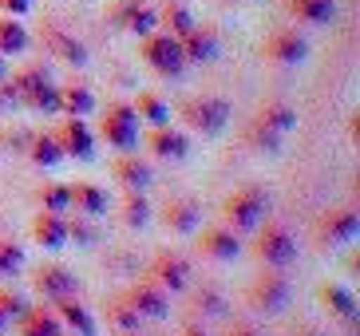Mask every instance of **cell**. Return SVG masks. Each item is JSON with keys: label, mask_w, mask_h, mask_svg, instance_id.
I'll return each instance as SVG.
<instances>
[{"label": "cell", "mask_w": 360, "mask_h": 336, "mask_svg": "<svg viewBox=\"0 0 360 336\" xmlns=\"http://www.w3.org/2000/svg\"><path fill=\"white\" fill-rule=\"evenodd\" d=\"M226 226L230 230H257L265 218H269V194H265L257 182H245L222 202Z\"/></svg>", "instance_id": "1"}, {"label": "cell", "mask_w": 360, "mask_h": 336, "mask_svg": "<svg viewBox=\"0 0 360 336\" xmlns=\"http://www.w3.org/2000/svg\"><path fill=\"white\" fill-rule=\"evenodd\" d=\"M12 91H16L20 103L32 107V111H44V115L60 111V87H52L48 72L36 67V63H28V67H20V72L12 75Z\"/></svg>", "instance_id": "2"}, {"label": "cell", "mask_w": 360, "mask_h": 336, "mask_svg": "<svg viewBox=\"0 0 360 336\" xmlns=\"http://www.w3.org/2000/svg\"><path fill=\"white\" fill-rule=\"evenodd\" d=\"M179 115L186 119V127L198 131V135H222L233 111H230L226 99H218V95H191V99L179 107Z\"/></svg>", "instance_id": "3"}, {"label": "cell", "mask_w": 360, "mask_h": 336, "mask_svg": "<svg viewBox=\"0 0 360 336\" xmlns=\"http://www.w3.org/2000/svg\"><path fill=\"white\" fill-rule=\"evenodd\" d=\"M289 297H293V285H289L285 269H269V273L254 277V285H250L245 301H250V309H254V313L274 316V313H281V309L289 305Z\"/></svg>", "instance_id": "4"}, {"label": "cell", "mask_w": 360, "mask_h": 336, "mask_svg": "<svg viewBox=\"0 0 360 336\" xmlns=\"http://www.w3.org/2000/svg\"><path fill=\"white\" fill-rule=\"evenodd\" d=\"M139 56H143V63L147 67H155L159 75H167V79H174V75L186 67V56H182V40L179 36H170V32H162V36H143V44H139Z\"/></svg>", "instance_id": "5"}, {"label": "cell", "mask_w": 360, "mask_h": 336, "mask_svg": "<svg viewBox=\"0 0 360 336\" xmlns=\"http://www.w3.org/2000/svg\"><path fill=\"white\" fill-rule=\"evenodd\" d=\"M254 253L265 261V269H289V265L297 261V238L281 226V221L265 218V230L257 233Z\"/></svg>", "instance_id": "6"}, {"label": "cell", "mask_w": 360, "mask_h": 336, "mask_svg": "<svg viewBox=\"0 0 360 336\" xmlns=\"http://www.w3.org/2000/svg\"><path fill=\"white\" fill-rule=\"evenodd\" d=\"M99 135L107 138V147L131 150L139 147V115L131 103H107L103 119H99Z\"/></svg>", "instance_id": "7"}, {"label": "cell", "mask_w": 360, "mask_h": 336, "mask_svg": "<svg viewBox=\"0 0 360 336\" xmlns=\"http://www.w3.org/2000/svg\"><path fill=\"white\" fill-rule=\"evenodd\" d=\"M150 281L162 285L167 293H182V289H191V261L182 257V253H159L155 261H150Z\"/></svg>", "instance_id": "8"}, {"label": "cell", "mask_w": 360, "mask_h": 336, "mask_svg": "<svg viewBox=\"0 0 360 336\" xmlns=\"http://www.w3.org/2000/svg\"><path fill=\"white\" fill-rule=\"evenodd\" d=\"M360 233V214L356 210H328V214H321V221H317V242L321 245H345V242H352Z\"/></svg>", "instance_id": "9"}, {"label": "cell", "mask_w": 360, "mask_h": 336, "mask_svg": "<svg viewBox=\"0 0 360 336\" xmlns=\"http://www.w3.org/2000/svg\"><path fill=\"white\" fill-rule=\"evenodd\" d=\"M262 52H265V60L281 63V67H297V63H305V56H309V44L301 40L297 32H289V28H277V32H269V40L262 44Z\"/></svg>", "instance_id": "10"}, {"label": "cell", "mask_w": 360, "mask_h": 336, "mask_svg": "<svg viewBox=\"0 0 360 336\" xmlns=\"http://www.w3.org/2000/svg\"><path fill=\"white\" fill-rule=\"evenodd\" d=\"M32 285L40 289L48 301H60V297H72L75 289H79V281H75V273L68 269V265H60V261H48V265H40L36 269V277H32Z\"/></svg>", "instance_id": "11"}, {"label": "cell", "mask_w": 360, "mask_h": 336, "mask_svg": "<svg viewBox=\"0 0 360 336\" xmlns=\"http://www.w3.org/2000/svg\"><path fill=\"white\" fill-rule=\"evenodd\" d=\"M127 301L135 305V313H139V316H155V321H159V316H167V313H170V293L162 289V285H155L150 277H143V281H139L135 289H131Z\"/></svg>", "instance_id": "12"}, {"label": "cell", "mask_w": 360, "mask_h": 336, "mask_svg": "<svg viewBox=\"0 0 360 336\" xmlns=\"http://www.w3.org/2000/svg\"><path fill=\"white\" fill-rule=\"evenodd\" d=\"M56 143H60V150L72 158H96V138H91V131H87L84 119H64V127L56 131Z\"/></svg>", "instance_id": "13"}, {"label": "cell", "mask_w": 360, "mask_h": 336, "mask_svg": "<svg viewBox=\"0 0 360 336\" xmlns=\"http://www.w3.org/2000/svg\"><path fill=\"white\" fill-rule=\"evenodd\" d=\"M198 250L214 261H233L238 253H242V242H238V233L230 226H210V230H202V242Z\"/></svg>", "instance_id": "14"}, {"label": "cell", "mask_w": 360, "mask_h": 336, "mask_svg": "<svg viewBox=\"0 0 360 336\" xmlns=\"http://www.w3.org/2000/svg\"><path fill=\"white\" fill-rule=\"evenodd\" d=\"M44 44H48V52L56 56V60L72 63V67H84L87 63V48L75 36H68L64 28H56V24H44Z\"/></svg>", "instance_id": "15"}, {"label": "cell", "mask_w": 360, "mask_h": 336, "mask_svg": "<svg viewBox=\"0 0 360 336\" xmlns=\"http://www.w3.org/2000/svg\"><path fill=\"white\" fill-rule=\"evenodd\" d=\"M111 174H115V182H123L127 190H147L150 182H155V170H150V162H143L139 155H123L111 162Z\"/></svg>", "instance_id": "16"}, {"label": "cell", "mask_w": 360, "mask_h": 336, "mask_svg": "<svg viewBox=\"0 0 360 336\" xmlns=\"http://www.w3.org/2000/svg\"><path fill=\"white\" fill-rule=\"evenodd\" d=\"M115 24L127 28V32H135V36H150L155 24H159V16H155V8L143 4V0H123V4L115 8Z\"/></svg>", "instance_id": "17"}, {"label": "cell", "mask_w": 360, "mask_h": 336, "mask_svg": "<svg viewBox=\"0 0 360 336\" xmlns=\"http://www.w3.org/2000/svg\"><path fill=\"white\" fill-rule=\"evenodd\" d=\"M147 147L155 158H186V150H191V138L182 135V131H174V127H150L147 135Z\"/></svg>", "instance_id": "18"}, {"label": "cell", "mask_w": 360, "mask_h": 336, "mask_svg": "<svg viewBox=\"0 0 360 336\" xmlns=\"http://www.w3.org/2000/svg\"><path fill=\"white\" fill-rule=\"evenodd\" d=\"M317 297H321V305L337 316V321H345V325H356V297H352L345 285L325 281V285L317 289Z\"/></svg>", "instance_id": "19"}, {"label": "cell", "mask_w": 360, "mask_h": 336, "mask_svg": "<svg viewBox=\"0 0 360 336\" xmlns=\"http://www.w3.org/2000/svg\"><path fill=\"white\" fill-rule=\"evenodd\" d=\"M32 238L44 245V250H64L68 245V221L64 214H52V210H40L32 221Z\"/></svg>", "instance_id": "20"}, {"label": "cell", "mask_w": 360, "mask_h": 336, "mask_svg": "<svg viewBox=\"0 0 360 336\" xmlns=\"http://www.w3.org/2000/svg\"><path fill=\"white\" fill-rule=\"evenodd\" d=\"M72 186V206L84 218H103L107 214V190L96 186V182H68Z\"/></svg>", "instance_id": "21"}, {"label": "cell", "mask_w": 360, "mask_h": 336, "mask_svg": "<svg viewBox=\"0 0 360 336\" xmlns=\"http://www.w3.org/2000/svg\"><path fill=\"white\" fill-rule=\"evenodd\" d=\"M182 56H186V63H214L218 60V36L206 28H194L191 36H182Z\"/></svg>", "instance_id": "22"}, {"label": "cell", "mask_w": 360, "mask_h": 336, "mask_svg": "<svg viewBox=\"0 0 360 336\" xmlns=\"http://www.w3.org/2000/svg\"><path fill=\"white\" fill-rule=\"evenodd\" d=\"M162 221H167L174 233H194L198 221H202V210H198V202H191V198H174V202H167Z\"/></svg>", "instance_id": "23"}, {"label": "cell", "mask_w": 360, "mask_h": 336, "mask_svg": "<svg viewBox=\"0 0 360 336\" xmlns=\"http://www.w3.org/2000/svg\"><path fill=\"white\" fill-rule=\"evenodd\" d=\"M64 321L56 316V309H24L20 316V336H60Z\"/></svg>", "instance_id": "24"}, {"label": "cell", "mask_w": 360, "mask_h": 336, "mask_svg": "<svg viewBox=\"0 0 360 336\" xmlns=\"http://www.w3.org/2000/svg\"><path fill=\"white\" fill-rule=\"evenodd\" d=\"M56 316H60L64 325H72L75 336H96V321H91V313H87L75 297H60V301H56Z\"/></svg>", "instance_id": "25"}, {"label": "cell", "mask_w": 360, "mask_h": 336, "mask_svg": "<svg viewBox=\"0 0 360 336\" xmlns=\"http://www.w3.org/2000/svg\"><path fill=\"white\" fill-rule=\"evenodd\" d=\"M289 12L305 24H333L337 20V4L333 0H289Z\"/></svg>", "instance_id": "26"}, {"label": "cell", "mask_w": 360, "mask_h": 336, "mask_svg": "<svg viewBox=\"0 0 360 336\" xmlns=\"http://www.w3.org/2000/svg\"><path fill=\"white\" fill-rule=\"evenodd\" d=\"M245 143L254 150H262V155H281V143H285V135H277L274 127H265L262 119H250V127H245Z\"/></svg>", "instance_id": "27"}, {"label": "cell", "mask_w": 360, "mask_h": 336, "mask_svg": "<svg viewBox=\"0 0 360 336\" xmlns=\"http://www.w3.org/2000/svg\"><path fill=\"white\" fill-rule=\"evenodd\" d=\"M107 325L115 328V332H139L143 328V316L135 313L127 297H115V301H107Z\"/></svg>", "instance_id": "28"}, {"label": "cell", "mask_w": 360, "mask_h": 336, "mask_svg": "<svg viewBox=\"0 0 360 336\" xmlns=\"http://www.w3.org/2000/svg\"><path fill=\"white\" fill-rule=\"evenodd\" d=\"M60 111H68L72 119H87L96 111V95L87 87H60Z\"/></svg>", "instance_id": "29"}, {"label": "cell", "mask_w": 360, "mask_h": 336, "mask_svg": "<svg viewBox=\"0 0 360 336\" xmlns=\"http://www.w3.org/2000/svg\"><path fill=\"white\" fill-rule=\"evenodd\" d=\"M28 48V32L16 16H0V56H20Z\"/></svg>", "instance_id": "30"}, {"label": "cell", "mask_w": 360, "mask_h": 336, "mask_svg": "<svg viewBox=\"0 0 360 336\" xmlns=\"http://www.w3.org/2000/svg\"><path fill=\"white\" fill-rule=\"evenodd\" d=\"M257 119H262L265 127H274L277 135H289L297 127V111L289 103H265L262 111H257Z\"/></svg>", "instance_id": "31"}, {"label": "cell", "mask_w": 360, "mask_h": 336, "mask_svg": "<svg viewBox=\"0 0 360 336\" xmlns=\"http://www.w3.org/2000/svg\"><path fill=\"white\" fill-rule=\"evenodd\" d=\"M135 115L147 119L150 127H167L170 123V107L162 103L155 91H143V95H139V103H135Z\"/></svg>", "instance_id": "32"}, {"label": "cell", "mask_w": 360, "mask_h": 336, "mask_svg": "<svg viewBox=\"0 0 360 336\" xmlns=\"http://www.w3.org/2000/svg\"><path fill=\"white\" fill-rule=\"evenodd\" d=\"M28 158H32L36 167H56V162L64 158V150H60L56 135H36L32 143H28Z\"/></svg>", "instance_id": "33"}, {"label": "cell", "mask_w": 360, "mask_h": 336, "mask_svg": "<svg viewBox=\"0 0 360 336\" xmlns=\"http://www.w3.org/2000/svg\"><path fill=\"white\" fill-rule=\"evenodd\" d=\"M191 309L194 313H202V316H226V297L218 293V289H210V285H202L198 293L191 297Z\"/></svg>", "instance_id": "34"}, {"label": "cell", "mask_w": 360, "mask_h": 336, "mask_svg": "<svg viewBox=\"0 0 360 336\" xmlns=\"http://www.w3.org/2000/svg\"><path fill=\"white\" fill-rule=\"evenodd\" d=\"M150 221V202L143 198V190H131V198L123 202V226H131V230H143Z\"/></svg>", "instance_id": "35"}, {"label": "cell", "mask_w": 360, "mask_h": 336, "mask_svg": "<svg viewBox=\"0 0 360 336\" xmlns=\"http://www.w3.org/2000/svg\"><path fill=\"white\" fill-rule=\"evenodd\" d=\"M162 20L170 24V36H191L194 28H198V24H194V16H191V8H186V4H179V0H174V4H167V12H162Z\"/></svg>", "instance_id": "36"}, {"label": "cell", "mask_w": 360, "mask_h": 336, "mask_svg": "<svg viewBox=\"0 0 360 336\" xmlns=\"http://www.w3.org/2000/svg\"><path fill=\"white\" fill-rule=\"evenodd\" d=\"M40 206L52 214L72 210V186L68 182H56V186H40Z\"/></svg>", "instance_id": "37"}, {"label": "cell", "mask_w": 360, "mask_h": 336, "mask_svg": "<svg viewBox=\"0 0 360 336\" xmlns=\"http://www.w3.org/2000/svg\"><path fill=\"white\" fill-rule=\"evenodd\" d=\"M24 265V250L12 242H0V277H16Z\"/></svg>", "instance_id": "38"}, {"label": "cell", "mask_w": 360, "mask_h": 336, "mask_svg": "<svg viewBox=\"0 0 360 336\" xmlns=\"http://www.w3.org/2000/svg\"><path fill=\"white\" fill-rule=\"evenodd\" d=\"M24 309H28V305H24V297H20V293H8V289H0V313H4V316H16V321H20Z\"/></svg>", "instance_id": "39"}, {"label": "cell", "mask_w": 360, "mask_h": 336, "mask_svg": "<svg viewBox=\"0 0 360 336\" xmlns=\"http://www.w3.org/2000/svg\"><path fill=\"white\" fill-rule=\"evenodd\" d=\"M75 238V245H96V230L87 221H68V242Z\"/></svg>", "instance_id": "40"}, {"label": "cell", "mask_w": 360, "mask_h": 336, "mask_svg": "<svg viewBox=\"0 0 360 336\" xmlns=\"http://www.w3.org/2000/svg\"><path fill=\"white\" fill-rule=\"evenodd\" d=\"M28 8H32V0H0V12L4 16H24Z\"/></svg>", "instance_id": "41"}, {"label": "cell", "mask_w": 360, "mask_h": 336, "mask_svg": "<svg viewBox=\"0 0 360 336\" xmlns=\"http://www.w3.org/2000/svg\"><path fill=\"white\" fill-rule=\"evenodd\" d=\"M12 103H20V99H16V91H12V84L0 87V111H4V107H12Z\"/></svg>", "instance_id": "42"}, {"label": "cell", "mask_w": 360, "mask_h": 336, "mask_svg": "<svg viewBox=\"0 0 360 336\" xmlns=\"http://www.w3.org/2000/svg\"><path fill=\"white\" fill-rule=\"evenodd\" d=\"M226 336H262V332H257V328H250V325H233Z\"/></svg>", "instance_id": "43"}, {"label": "cell", "mask_w": 360, "mask_h": 336, "mask_svg": "<svg viewBox=\"0 0 360 336\" xmlns=\"http://www.w3.org/2000/svg\"><path fill=\"white\" fill-rule=\"evenodd\" d=\"M293 336H328V332H321V328H313V325H297Z\"/></svg>", "instance_id": "44"}, {"label": "cell", "mask_w": 360, "mask_h": 336, "mask_svg": "<svg viewBox=\"0 0 360 336\" xmlns=\"http://www.w3.org/2000/svg\"><path fill=\"white\" fill-rule=\"evenodd\" d=\"M182 336H210V332H206V328H198V325H191V328H186Z\"/></svg>", "instance_id": "45"}, {"label": "cell", "mask_w": 360, "mask_h": 336, "mask_svg": "<svg viewBox=\"0 0 360 336\" xmlns=\"http://www.w3.org/2000/svg\"><path fill=\"white\" fill-rule=\"evenodd\" d=\"M4 328H8V316H4V313H0V332H4Z\"/></svg>", "instance_id": "46"}, {"label": "cell", "mask_w": 360, "mask_h": 336, "mask_svg": "<svg viewBox=\"0 0 360 336\" xmlns=\"http://www.w3.org/2000/svg\"><path fill=\"white\" fill-rule=\"evenodd\" d=\"M0 79H4V56H0Z\"/></svg>", "instance_id": "47"}, {"label": "cell", "mask_w": 360, "mask_h": 336, "mask_svg": "<svg viewBox=\"0 0 360 336\" xmlns=\"http://www.w3.org/2000/svg\"><path fill=\"white\" fill-rule=\"evenodd\" d=\"M115 336H143V332H115Z\"/></svg>", "instance_id": "48"}, {"label": "cell", "mask_w": 360, "mask_h": 336, "mask_svg": "<svg viewBox=\"0 0 360 336\" xmlns=\"http://www.w3.org/2000/svg\"><path fill=\"white\" fill-rule=\"evenodd\" d=\"M60 336H64V332H60Z\"/></svg>", "instance_id": "49"}]
</instances>
